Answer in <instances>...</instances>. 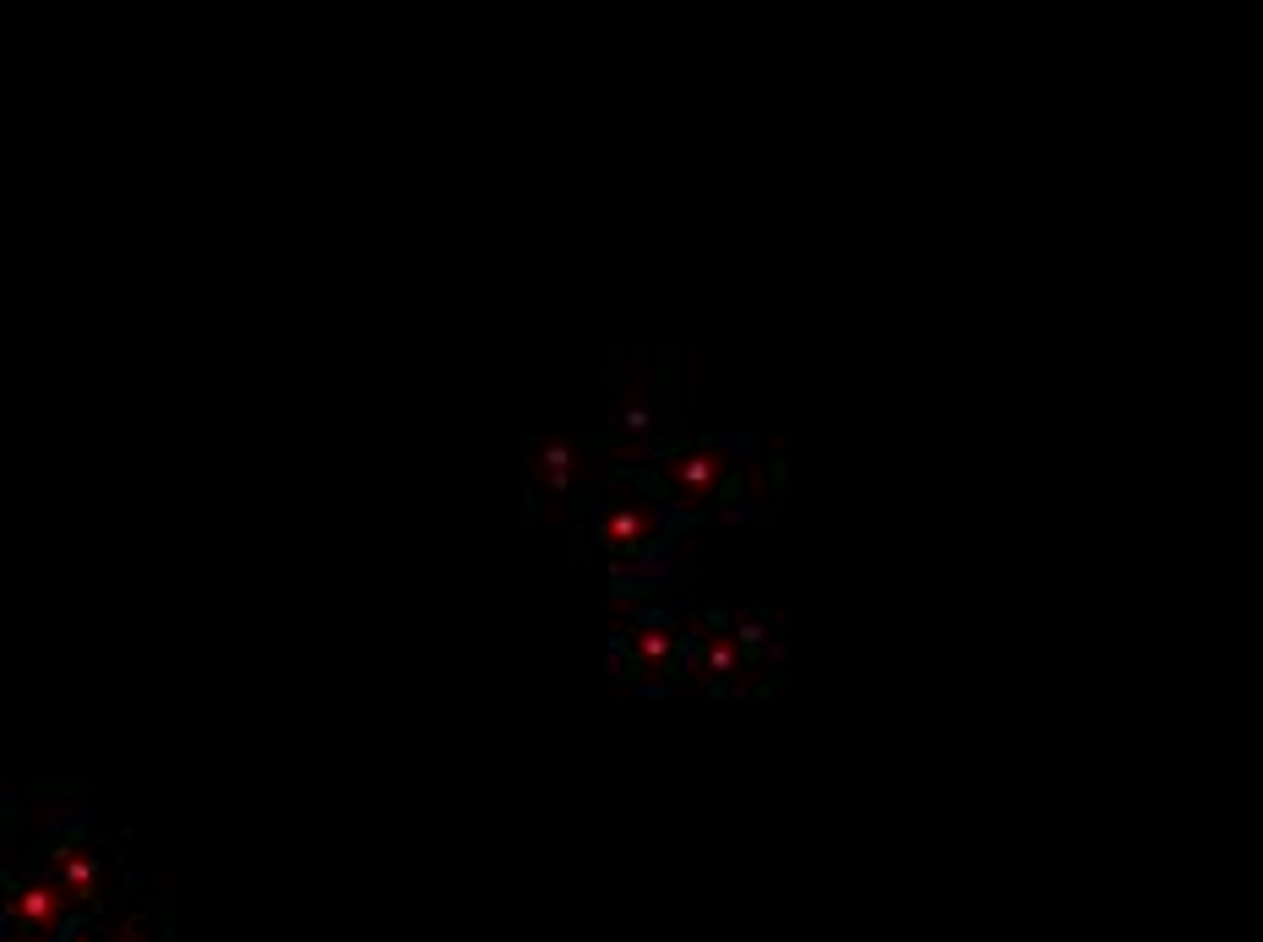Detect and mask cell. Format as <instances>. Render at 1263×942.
I'll use <instances>...</instances> for the list:
<instances>
[{"mask_svg":"<svg viewBox=\"0 0 1263 942\" xmlns=\"http://www.w3.org/2000/svg\"><path fill=\"white\" fill-rule=\"evenodd\" d=\"M654 502H643V496H616V502L605 506V523H599V540L610 545V551H622V556H637V551H648L643 540L654 534Z\"/></svg>","mask_w":1263,"mask_h":942,"instance_id":"1","label":"cell"},{"mask_svg":"<svg viewBox=\"0 0 1263 942\" xmlns=\"http://www.w3.org/2000/svg\"><path fill=\"white\" fill-rule=\"evenodd\" d=\"M708 670H713V676H736V670H741V648H736L730 632H713V637H708Z\"/></svg>","mask_w":1263,"mask_h":942,"instance_id":"5","label":"cell"},{"mask_svg":"<svg viewBox=\"0 0 1263 942\" xmlns=\"http://www.w3.org/2000/svg\"><path fill=\"white\" fill-rule=\"evenodd\" d=\"M534 469L545 474V485H551V491H567L572 469H577V452H572L567 441H545V447H540V458H534Z\"/></svg>","mask_w":1263,"mask_h":942,"instance_id":"4","label":"cell"},{"mask_svg":"<svg viewBox=\"0 0 1263 942\" xmlns=\"http://www.w3.org/2000/svg\"><path fill=\"white\" fill-rule=\"evenodd\" d=\"M719 469H725V458H719V452H687V458H676V463H670V480H676V485H687V491H702L708 480H719Z\"/></svg>","mask_w":1263,"mask_h":942,"instance_id":"3","label":"cell"},{"mask_svg":"<svg viewBox=\"0 0 1263 942\" xmlns=\"http://www.w3.org/2000/svg\"><path fill=\"white\" fill-rule=\"evenodd\" d=\"M627 648L637 659V670H648V676H670L681 665V632L670 622H637L627 632Z\"/></svg>","mask_w":1263,"mask_h":942,"instance_id":"2","label":"cell"}]
</instances>
